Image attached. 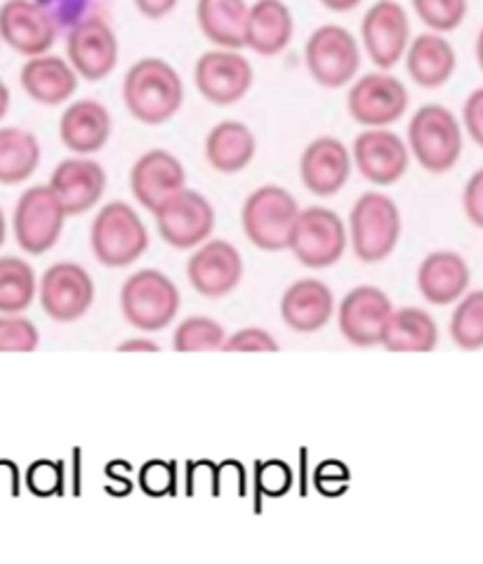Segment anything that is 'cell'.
I'll list each match as a JSON object with an SVG mask.
<instances>
[{
    "instance_id": "cell-18",
    "label": "cell",
    "mask_w": 483,
    "mask_h": 564,
    "mask_svg": "<svg viewBox=\"0 0 483 564\" xmlns=\"http://www.w3.org/2000/svg\"><path fill=\"white\" fill-rule=\"evenodd\" d=\"M59 26L36 0H6L0 6V39L24 57L47 55Z\"/></svg>"
},
{
    "instance_id": "cell-39",
    "label": "cell",
    "mask_w": 483,
    "mask_h": 564,
    "mask_svg": "<svg viewBox=\"0 0 483 564\" xmlns=\"http://www.w3.org/2000/svg\"><path fill=\"white\" fill-rule=\"evenodd\" d=\"M222 352H278V343L270 330L248 326L239 328L237 334L227 336Z\"/></svg>"
},
{
    "instance_id": "cell-40",
    "label": "cell",
    "mask_w": 483,
    "mask_h": 564,
    "mask_svg": "<svg viewBox=\"0 0 483 564\" xmlns=\"http://www.w3.org/2000/svg\"><path fill=\"white\" fill-rule=\"evenodd\" d=\"M462 128L483 149V88H476L462 107Z\"/></svg>"
},
{
    "instance_id": "cell-28",
    "label": "cell",
    "mask_w": 483,
    "mask_h": 564,
    "mask_svg": "<svg viewBox=\"0 0 483 564\" xmlns=\"http://www.w3.org/2000/svg\"><path fill=\"white\" fill-rule=\"evenodd\" d=\"M404 59L410 78L427 90L446 86L458 66L455 47L437 31H425L420 36H415Z\"/></svg>"
},
{
    "instance_id": "cell-20",
    "label": "cell",
    "mask_w": 483,
    "mask_h": 564,
    "mask_svg": "<svg viewBox=\"0 0 483 564\" xmlns=\"http://www.w3.org/2000/svg\"><path fill=\"white\" fill-rule=\"evenodd\" d=\"M352 149L338 138H316L299 156V180L314 196H336L352 177Z\"/></svg>"
},
{
    "instance_id": "cell-29",
    "label": "cell",
    "mask_w": 483,
    "mask_h": 564,
    "mask_svg": "<svg viewBox=\"0 0 483 564\" xmlns=\"http://www.w3.org/2000/svg\"><path fill=\"white\" fill-rule=\"evenodd\" d=\"M257 140L241 121H220L212 126L206 138V161L212 171L222 175H237L245 171L255 159Z\"/></svg>"
},
{
    "instance_id": "cell-17",
    "label": "cell",
    "mask_w": 483,
    "mask_h": 564,
    "mask_svg": "<svg viewBox=\"0 0 483 564\" xmlns=\"http://www.w3.org/2000/svg\"><path fill=\"white\" fill-rule=\"evenodd\" d=\"M187 279L196 293L210 301L229 295L243 279V258L234 243L224 239H208L187 262Z\"/></svg>"
},
{
    "instance_id": "cell-37",
    "label": "cell",
    "mask_w": 483,
    "mask_h": 564,
    "mask_svg": "<svg viewBox=\"0 0 483 564\" xmlns=\"http://www.w3.org/2000/svg\"><path fill=\"white\" fill-rule=\"evenodd\" d=\"M41 343L36 324L20 314L0 317V352H33Z\"/></svg>"
},
{
    "instance_id": "cell-12",
    "label": "cell",
    "mask_w": 483,
    "mask_h": 564,
    "mask_svg": "<svg viewBox=\"0 0 483 564\" xmlns=\"http://www.w3.org/2000/svg\"><path fill=\"white\" fill-rule=\"evenodd\" d=\"M408 88L387 72L361 76L347 95V109L363 128H389L408 111Z\"/></svg>"
},
{
    "instance_id": "cell-48",
    "label": "cell",
    "mask_w": 483,
    "mask_h": 564,
    "mask_svg": "<svg viewBox=\"0 0 483 564\" xmlns=\"http://www.w3.org/2000/svg\"><path fill=\"white\" fill-rule=\"evenodd\" d=\"M0 41H3V39H0Z\"/></svg>"
},
{
    "instance_id": "cell-9",
    "label": "cell",
    "mask_w": 483,
    "mask_h": 564,
    "mask_svg": "<svg viewBox=\"0 0 483 564\" xmlns=\"http://www.w3.org/2000/svg\"><path fill=\"white\" fill-rule=\"evenodd\" d=\"M66 218L69 215H66L53 187H29L14 206V239L29 256H43L59 241Z\"/></svg>"
},
{
    "instance_id": "cell-25",
    "label": "cell",
    "mask_w": 483,
    "mask_h": 564,
    "mask_svg": "<svg viewBox=\"0 0 483 564\" xmlns=\"http://www.w3.org/2000/svg\"><path fill=\"white\" fill-rule=\"evenodd\" d=\"M472 281L470 264L455 251L429 253L418 268V289L431 305H451L468 293Z\"/></svg>"
},
{
    "instance_id": "cell-14",
    "label": "cell",
    "mask_w": 483,
    "mask_h": 564,
    "mask_svg": "<svg viewBox=\"0 0 483 564\" xmlns=\"http://www.w3.org/2000/svg\"><path fill=\"white\" fill-rule=\"evenodd\" d=\"M41 307L50 319L72 324L86 317L95 303V281L76 262H55L41 279Z\"/></svg>"
},
{
    "instance_id": "cell-24",
    "label": "cell",
    "mask_w": 483,
    "mask_h": 564,
    "mask_svg": "<svg viewBox=\"0 0 483 564\" xmlns=\"http://www.w3.org/2000/svg\"><path fill=\"white\" fill-rule=\"evenodd\" d=\"M336 314V295L321 279H299L281 297V319L297 334H314Z\"/></svg>"
},
{
    "instance_id": "cell-34",
    "label": "cell",
    "mask_w": 483,
    "mask_h": 564,
    "mask_svg": "<svg viewBox=\"0 0 483 564\" xmlns=\"http://www.w3.org/2000/svg\"><path fill=\"white\" fill-rule=\"evenodd\" d=\"M227 340L224 326L204 314H194L182 322L173 334V347L177 352H215L222 350Z\"/></svg>"
},
{
    "instance_id": "cell-35",
    "label": "cell",
    "mask_w": 483,
    "mask_h": 564,
    "mask_svg": "<svg viewBox=\"0 0 483 564\" xmlns=\"http://www.w3.org/2000/svg\"><path fill=\"white\" fill-rule=\"evenodd\" d=\"M451 338L460 350L476 352L483 347V291H472L460 297L451 317Z\"/></svg>"
},
{
    "instance_id": "cell-36",
    "label": "cell",
    "mask_w": 483,
    "mask_h": 564,
    "mask_svg": "<svg viewBox=\"0 0 483 564\" xmlns=\"http://www.w3.org/2000/svg\"><path fill=\"white\" fill-rule=\"evenodd\" d=\"M418 20L437 33L455 31L470 10V0H413Z\"/></svg>"
},
{
    "instance_id": "cell-44",
    "label": "cell",
    "mask_w": 483,
    "mask_h": 564,
    "mask_svg": "<svg viewBox=\"0 0 483 564\" xmlns=\"http://www.w3.org/2000/svg\"><path fill=\"white\" fill-rule=\"evenodd\" d=\"M319 3L332 12H352L363 3V0H319Z\"/></svg>"
},
{
    "instance_id": "cell-38",
    "label": "cell",
    "mask_w": 483,
    "mask_h": 564,
    "mask_svg": "<svg viewBox=\"0 0 483 564\" xmlns=\"http://www.w3.org/2000/svg\"><path fill=\"white\" fill-rule=\"evenodd\" d=\"M36 3L66 31L88 17H95L99 8V0H36Z\"/></svg>"
},
{
    "instance_id": "cell-43",
    "label": "cell",
    "mask_w": 483,
    "mask_h": 564,
    "mask_svg": "<svg viewBox=\"0 0 483 564\" xmlns=\"http://www.w3.org/2000/svg\"><path fill=\"white\" fill-rule=\"evenodd\" d=\"M161 347L146 338H130L119 345V352H158Z\"/></svg>"
},
{
    "instance_id": "cell-46",
    "label": "cell",
    "mask_w": 483,
    "mask_h": 564,
    "mask_svg": "<svg viewBox=\"0 0 483 564\" xmlns=\"http://www.w3.org/2000/svg\"><path fill=\"white\" fill-rule=\"evenodd\" d=\"M476 62H479V69L483 72V26L476 36Z\"/></svg>"
},
{
    "instance_id": "cell-8",
    "label": "cell",
    "mask_w": 483,
    "mask_h": 564,
    "mask_svg": "<svg viewBox=\"0 0 483 564\" xmlns=\"http://www.w3.org/2000/svg\"><path fill=\"white\" fill-rule=\"evenodd\" d=\"M305 62L319 86L338 90L356 78L361 69V47L349 29L323 24L307 39Z\"/></svg>"
},
{
    "instance_id": "cell-3",
    "label": "cell",
    "mask_w": 483,
    "mask_h": 564,
    "mask_svg": "<svg viewBox=\"0 0 483 564\" xmlns=\"http://www.w3.org/2000/svg\"><path fill=\"white\" fill-rule=\"evenodd\" d=\"M462 126L443 105H422L408 123V149L420 169L443 175L455 169L462 156Z\"/></svg>"
},
{
    "instance_id": "cell-33",
    "label": "cell",
    "mask_w": 483,
    "mask_h": 564,
    "mask_svg": "<svg viewBox=\"0 0 483 564\" xmlns=\"http://www.w3.org/2000/svg\"><path fill=\"white\" fill-rule=\"evenodd\" d=\"M36 297V272L22 258H0V314L24 312Z\"/></svg>"
},
{
    "instance_id": "cell-26",
    "label": "cell",
    "mask_w": 483,
    "mask_h": 564,
    "mask_svg": "<svg viewBox=\"0 0 483 564\" xmlns=\"http://www.w3.org/2000/svg\"><path fill=\"white\" fill-rule=\"evenodd\" d=\"M20 83L33 102L57 107L78 90V74L69 59L57 55L31 57L20 72Z\"/></svg>"
},
{
    "instance_id": "cell-11",
    "label": "cell",
    "mask_w": 483,
    "mask_h": 564,
    "mask_svg": "<svg viewBox=\"0 0 483 564\" xmlns=\"http://www.w3.org/2000/svg\"><path fill=\"white\" fill-rule=\"evenodd\" d=\"M365 55L380 72H389L402 62L410 45V17L396 0H375L361 20Z\"/></svg>"
},
{
    "instance_id": "cell-27",
    "label": "cell",
    "mask_w": 483,
    "mask_h": 564,
    "mask_svg": "<svg viewBox=\"0 0 483 564\" xmlns=\"http://www.w3.org/2000/svg\"><path fill=\"white\" fill-rule=\"evenodd\" d=\"M295 20L283 0H255L245 26V47L260 57H276L293 41Z\"/></svg>"
},
{
    "instance_id": "cell-22",
    "label": "cell",
    "mask_w": 483,
    "mask_h": 564,
    "mask_svg": "<svg viewBox=\"0 0 483 564\" xmlns=\"http://www.w3.org/2000/svg\"><path fill=\"white\" fill-rule=\"evenodd\" d=\"M50 187L55 189L66 215H83L92 210L107 192V171L90 156L64 159L50 175Z\"/></svg>"
},
{
    "instance_id": "cell-13",
    "label": "cell",
    "mask_w": 483,
    "mask_h": 564,
    "mask_svg": "<svg viewBox=\"0 0 483 564\" xmlns=\"http://www.w3.org/2000/svg\"><path fill=\"white\" fill-rule=\"evenodd\" d=\"M253 64L239 50H208L194 66V83L198 93L218 107L241 102L248 90L253 88Z\"/></svg>"
},
{
    "instance_id": "cell-31",
    "label": "cell",
    "mask_w": 483,
    "mask_h": 564,
    "mask_svg": "<svg viewBox=\"0 0 483 564\" xmlns=\"http://www.w3.org/2000/svg\"><path fill=\"white\" fill-rule=\"evenodd\" d=\"M439 343V328L422 307H398L382 330V347L389 352H431Z\"/></svg>"
},
{
    "instance_id": "cell-7",
    "label": "cell",
    "mask_w": 483,
    "mask_h": 564,
    "mask_svg": "<svg viewBox=\"0 0 483 564\" xmlns=\"http://www.w3.org/2000/svg\"><path fill=\"white\" fill-rule=\"evenodd\" d=\"M349 229L340 215L323 206L303 208L297 215L288 251L309 270H326L338 264L347 251Z\"/></svg>"
},
{
    "instance_id": "cell-15",
    "label": "cell",
    "mask_w": 483,
    "mask_h": 564,
    "mask_svg": "<svg viewBox=\"0 0 483 564\" xmlns=\"http://www.w3.org/2000/svg\"><path fill=\"white\" fill-rule=\"evenodd\" d=\"M66 59L90 83L105 80L119 64V39L102 17L95 14L66 33Z\"/></svg>"
},
{
    "instance_id": "cell-32",
    "label": "cell",
    "mask_w": 483,
    "mask_h": 564,
    "mask_svg": "<svg viewBox=\"0 0 483 564\" xmlns=\"http://www.w3.org/2000/svg\"><path fill=\"white\" fill-rule=\"evenodd\" d=\"M41 163V144L24 128H0V185H22Z\"/></svg>"
},
{
    "instance_id": "cell-47",
    "label": "cell",
    "mask_w": 483,
    "mask_h": 564,
    "mask_svg": "<svg viewBox=\"0 0 483 564\" xmlns=\"http://www.w3.org/2000/svg\"><path fill=\"white\" fill-rule=\"evenodd\" d=\"M6 235H8V225H6V215H3V208H0V246L6 243Z\"/></svg>"
},
{
    "instance_id": "cell-5",
    "label": "cell",
    "mask_w": 483,
    "mask_h": 564,
    "mask_svg": "<svg viewBox=\"0 0 483 564\" xmlns=\"http://www.w3.org/2000/svg\"><path fill=\"white\" fill-rule=\"evenodd\" d=\"M297 198L278 185H262L250 192L241 208V225L248 241L264 253L286 251L299 215Z\"/></svg>"
},
{
    "instance_id": "cell-30",
    "label": "cell",
    "mask_w": 483,
    "mask_h": 564,
    "mask_svg": "<svg viewBox=\"0 0 483 564\" xmlns=\"http://www.w3.org/2000/svg\"><path fill=\"white\" fill-rule=\"evenodd\" d=\"M248 14L250 6L245 0H198L196 3L198 29L215 47H245Z\"/></svg>"
},
{
    "instance_id": "cell-19",
    "label": "cell",
    "mask_w": 483,
    "mask_h": 564,
    "mask_svg": "<svg viewBox=\"0 0 483 564\" xmlns=\"http://www.w3.org/2000/svg\"><path fill=\"white\" fill-rule=\"evenodd\" d=\"M394 312L389 295L377 286H356L349 291L338 307V326L344 340L356 347H375L382 343V330Z\"/></svg>"
},
{
    "instance_id": "cell-6",
    "label": "cell",
    "mask_w": 483,
    "mask_h": 564,
    "mask_svg": "<svg viewBox=\"0 0 483 564\" xmlns=\"http://www.w3.org/2000/svg\"><path fill=\"white\" fill-rule=\"evenodd\" d=\"M182 295L175 281L161 270H140L125 279L121 289V312L130 326L140 330H163L179 312Z\"/></svg>"
},
{
    "instance_id": "cell-42",
    "label": "cell",
    "mask_w": 483,
    "mask_h": 564,
    "mask_svg": "<svg viewBox=\"0 0 483 564\" xmlns=\"http://www.w3.org/2000/svg\"><path fill=\"white\" fill-rule=\"evenodd\" d=\"M177 3L179 0H135L140 14H144L146 20H163L177 8Z\"/></svg>"
},
{
    "instance_id": "cell-1",
    "label": "cell",
    "mask_w": 483,
    "mask_h": 564,
    "mask_svg": "<svg viewBox=\"0 0 483 564\" xmlns=\"http://www.w3.org/2000/svg\"><path fill=\"white\" fill-rule=\"evenodd\" d=\"M123 105L144 126H163L185 105V83L171 62L142 57L123 78Z\"/></svg>"
},
{
    "instance_id": "cell-4",
    "label": "cell",
    "mask_w": 483,
    "mask_h": 564,
    "mask_svg": "<svg viewBox=\"0 0 483 564\" xmlns=\"http://www.w3.org/2000/svg\"><path fill=\"white\" fill-rule=\"evenodd\" d=\"M90 248L99 264L121 270L135 264L149 251V229L130 204L109 202L95 215Z\"/></svg>"
},
{
    "instance_id": "cell-10",
    "label": "cell",
    "mask_w": 483,
    "mask_h": 564,
    "mask_svg": "<svg viewBox=\"0 0 483 564\" xmlns=\"http://www.w3.org/2000/svg\"><path fill=\"white\" fill-rule=\"evenodd\" d=\"M154 220L165 243L177 251H191L210 239L215 208L201 192L185 187L154 210Z\"/></svg>"
},
{
    "instance_id": "cell-16",
    "label": "cell",
    "mask_w": 483,
    "mask_h": 564,
    "mask_svg": "<svg viewBox=\"0 0 483 564\" xmlns=\"http://www.w3.org/2000/svg\"><path fill=\"white\" fill-rule=\"evenodd\" d=\"M356 171L375 187H392L410 165L408 142L389 128H365L352 144Z\"/></svg>"
},
{
    "instance_id": "cell-23",
    "label": "cell",
    "mask_w": 483,
    "mask_h": 564,
    "mask_svg": "<svg viewBox=\"0 0 483 564\" xmlns=\"http://www.w3.org/2000/svg\"><path fill=\"white\" fill-rule=\"evenodd\" d=\"M113 130L109 109L97 99H76L59 119V138L76 156H92L107 147Z\"/></svg>"
},
{
    "instance_id": "cell-41",
    "label": "cell",
    "mask_w": 483,
    "mask_h": 564,
    "mask_svg": "<svg viewBox=\"0 0 483 564\" xmlns=\"http://www.w3.org/2000/svg\"><path fill=\"white\" fill-rule=\"evenodd\" d=\"M462 208H464V215H468V220L474 227L483 229V169H479L468 180V185H464Z\"/></svg>"
},
{
    "instance_id": "cell-45",
    "label": "cell",
    "mask_w": 483,
    "mask_h": 564,
    "mask_svg": "<svg viewBox=\"0 0 483 564\" xmlns=\"http://www.w3.org/2000/svg\"><path fill=\"white\" fill-rule=\"evenodd\" d=\"M10 109V90L3 83V78H0V121H3V116L8 113Z\"/></svg>"
},
{
    "instance_id": "cell-2",
    "label": "cell",
    "mask_w": 483,
    "mask_h": 564,
    "mask_svg": "<svg viewBox=\"0 0 483 564\" xmlns=\"http://www.w3.org/2000/svg\"><path fill=\"white\" fill-rule=\"evenodd\" d=\"M349 243L365 264L387 260L402 239V213L385 192H365L349 213Z\"/></svg>"
},
{
    "instance_id": "cell-21",
    "label": "cell",
    "mask_w": 483,
    "mask_h": 564,
    "mask_svg": "<svg viewBox=\"0 0 483 564\" xmlns=\"http://www.w3.org/2000/svg\"><path fill=\"white\" fill-rule=\"evenodd\" d=\"M187 187V171L168 149L142 154L130 171V192L146 210H156L171 196Z\"/></svg>"
}]
</instances>
